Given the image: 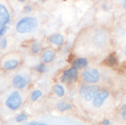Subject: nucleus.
<instances>
[{
  "mask_svg": "<svg viewBox=\"0 0 126 125\" xmlns=\"http://www.w3.org/2000/svg\"><path fill=\"white\" fill-rule=\"evenodd\" d=\"M38 22L35 18L27 16L22 18L17 22L16 25V29L18 33L21 34L29 33L34 31L38 27Z\"/></svg>",
  "mask_w": 126,
  "mask_h": 125,
  "instance_id": "nucleus-1",
  "label": "nucleus"
},
{
  "mask_svg": "<svg viewBox=\"0 0 126 125\" xmlns=\"http://www.w3.org/2000/svg\"><path fill=\"white\" fill-rule=\"evenodd\" d=\"M100 87L97 85H83L79 90V94L80 97L84 98L86 101H91L94 98L97 94L100 92Z\"/></svg>",
  "mask_w": 126,
  "mask_h": 125,
  "instance_id": "nucleus-2",
  "label": "nucleus"
},
{
  "mask_svg": "<svg viewBox=\"0 0 126 125\" xmlns=\"http://www.w3.org/2000/svg\"><path fill=\"white\" fill-rule=\"evenodd\" d=\"M21 103H22V99H21L20 93L18 91H13L9 95V97H7L5 102L6 106L9 109L13 110V111L17 110L18 108H19Z\"/></svg>",
  "mask_w": 126,
  "mask_h": 125,
  "instance_id": "nucleus-3",
  "label": "nucleus"
},
{
  "mask_svg": "<svg viewBox=\"0 0 126 125\" xmlns=\"http://www.w3.org/2000/svg\"><path fill=\"white\" fill-rule=\"evenodd\" d=\"M83 80L87 83H96L100 80V74L97 69L87 68L82 72Z\"/></svg>",
  "mask_w": 126,
  "mask_h": 125,
  "instance_id": "nucleus-4",
  "label": "nucleus"
},
{
  "mask_svg": "<svg viewBox=\"0 0 126 125\" xmlns=\"http://www.w3.org/2000/svg\"><path fill=\"white\" fill-rule=\"evenodd\" d=\"M78 69L75 66L66 70L61 77L62 83H72L76 81L78 79Z\"/></svg>",
  "mask_w": 126,
  "mask_h": 125,
  "instance_id": "nucleus-5",
  "label": "nucleus"
},
{
  "mask_svg": "<svg viewBox=\"0 0 126 125\" xmlns=\"http://www.w3.org/2000/svg\"><path fill=\"white\" fill-rule=\"evenodd\" d=\"M109 92L108 91L104 90L100 91L99 93L97 94V95L93 99L92 105H94V107L99 108L103 106L105 101L109 98Z\"/></svg>",
  "mask_w": 126,
  "mask_h": 125,
  "instance_id": "nucleus-6",
  "label": "nucleus"
},
{
  "mask_svg": "<svg viewBox=\"0 0 126 125\" xmlns=\"http://www.w3.org/2000/svg\"><path fill=\"white\" fill-rule=\"evenodd\" d=\"M30 82V78L28 77H23L20 74H17L13 77V83L14 86L17 88H23L27 85Z\"/></svg>",
  "mask_w": 126,
  "mask_h": 125,
  "instance_id": "nucleus-7",
  "label": "nucleus"
},
{
  "mask_svg": "<svg viewBox=\"0 0 126 125\" xmlns=\"http://www.w3.org/2000/svg\"><path fill=\"white\" fill-rule=\"evenodd\" d=\"M10 14L7 7L4 4H0V27L7 24L10 21Z\"/></svg>",
  "mask_w": 126,
  "mask_h": 125,
  "instance_id": "nucleus-8",
  "label": "nucleus"
},
{
  "mask_svg": "<svg viewBox=\"0 0 126 125\" xmlns=\"http://www.w3.org/2000/svg\"><path fill=\"white\" fill-rule=\"evenodd\" d=\"M106 39L107 38L104 32H97L94 37V42L97 46L101 47L106 44Z\"/></svg>",
  "mask_w": 126,
  "mask_h": 125,
  "instance_id": "nucleus-9",
  "label": "nucleus"
},
{
  "mask_svg": "<svg viewBox=\"0 0 126 125\" xmlns=\"http://www.w3.org/2000/svg\"><path fill=\"white\" fill-rule=\"evenodd\" d=\"M49 42L56 46H61L64 42V38L60 34H54L50 36Z\"/></svg>",
  "mask_w": 126,
  "mask_h": 125,
  "instance_id": "nucleus-10",
  "label": "nucleus"
},
{
  "mask_svg": "<svg viewBox=\"0 0 126 125\" xmlns=\"http://www.w3.org/2000/svg\"><path fill=\"white\" fill-rule=\"evenodd\" d=\"M19 64V60L17 59H12L5 61L3 64V67L6 70H12L16 69Z\"/></svg>",
  "mask_w": 126,
  "mask_h": 125,
  "instance_id": "nucleus-11",
  "label": "nucleus"
},
{
  "mask_svg": "<svg viewBox=\"0 0 126 125\" xmlns=\"http://www.w3.org/2000/svg\"><path fill=\"white\" fill-rule=\"evenodd\" d=\"M54 57H55V52L50 49L45 50L41 55L42 60L44 63H50L51 61H52Z\"/></svg>",
  "mask_w": 126,
  "mask_h": 125,
  "instance_id": "nucleus-12",
  "label": "nucleus"
},
{
  "mask_svg": "<svg viewBox=\"0 0 126 125\" xmlns=\"http://www.w3.org/2000/svg\"><path fill=\"white\" fill-rule=\"evenodd\" d=\"M88 63V60L86 57H80L73 61V66L76 67L77 69H83L87 67Z\"/></svg>",
  "mask_w": 126,
  "mask_h": 125,
  "instance_id": "nucleus-13",
  "label": "nucleus"
},
{
  "mask_svg": "<svg viewBox=\"0 0 126 125\" xmlns=\"http://www.w3.org/2000/svg\"><path fill=\"white\" fill-rule=\"evenodd\" d=\"M106 63H107V65L109 66H111V67H114V66L117 65L118 59H117V56H116V55L114 53L111 54L108 57V58L106 60Z\"/></svg>",
  "mask_w": 126,
  "mask_h": 125,
  "instance_id": "nucleus-14",
  "label": "nucleus"
},
{
  "mask_svg": "<svg viewBox=\"0 0 126 125\" xmlns=\"http://www.w3.org/2000/svg\"><path fill=\"white\" fill-rule=\"evenodd\" d=\"M52 90L58 97H62L65 94V90L63 87L61 85H55L52 87Z\"/></svg>",
  "mask_w": 126,
  "mask_h": 125,
  "instance_id": "nucleus-15",
  "label": "nucleus"
},
{
  "mask_svg": "<svg viewBox=\"0 0 126 125\" xmlns=\"http://www.w3.org/2000/svg\"><path fill=\"white\" fill-rule=\"evenodd\" d=\"M57 108L58 109L61 111V112H64V111H69L72 109V105L69 103H66V102H61L60 103L58 104L57 105Z\"/></svg>",
  "mask_w": 126,
  "mask_h": 125,
  "instance_id": "nucleus-16",
  "label": "nucleus"
},
{
  "mask_svg": "<svg viewBox=\"0 0 126 125\" xmlns=\"http://www.w3.org/2000/svg\"><path fill=\"white\" fill-rule=\"evenodd\" d=\"M42 96V91L41 90H35L32 92V95H31V99L33 102H35L36 100H38Z\"/></svg>",
  "mask_w": 126,
  "mask_h": 125,
  "instance_id": "nucleus-17",
  "label": "nucleus"
},
{
  "mask_svg": "<svg viewBox=\"0 0 126 125\" xmlns=\"http://www.w3.org/2000/svg\"><path fill=\"white\" fill-rule=\"evenodd\" d=\"M41 46L38 43L35 42L31 46V51L34 54H38L41 51Z\"/></svg>",
  "mask_w": 126,
  "mask_h": 125,
  "instance_id": "nucleus-18",
  "label": "nucleus"
},
{
  "mask_svg": "<svg viewBox=\"0 0 126 125\" xmlns=\"http://www.w3.org/2000/svg\"><path fill=\"white\" fill-rule=\"evenodd\" d=\"M35 70L40 73H45L47 71V66L43 63H39L35 66Z\"/></svg>",
  "mask_w": 126,
  "mask_h": 125,
  "instance_id": "nucleus-19",
  "label": "nucleus"
},
{
  "mask_svg": "<svg viewBox=\"0 0 126 125\" xmlns=\"http://www.w3.org/2000/svg\"><path fill=\"white\" fill-rule=\"evenodd\" d=\"M28 119V117H27V116L25 114V113H21V114H20V115H18L17 117H16V121L17 122H25V121H27Z\"/></svg>",
  "mask_w": 126,
  "mask_h": 125,
  "instance_id": "nucleus-20",
  "label": "nucleus"
},
{
  "mask_svg": "<svg viewBox=\"0 0 126 125\" xmlns=\"http://www.w3.org/2000/svg\"><path fill=\"white\" fill-rule=\"evenodd\" d=\"M7 46V40L6 38H2L0 41V46L2 49H4Z\"/></svg>",
  "mask_w": 126,
  "mask_h": 125,
  "instance_id": "nucleus-21",
  "label": "nucleus"
},
{
  "mask_svg": "<svg viewBox=\"0 0 126 125\" xmlns=\"http://www.w3.org/2000/svg\"><path fill=\"white\" fill-rule=\"evenodd\" d=\"M120 114L122 116L123 119L126 120V105L123 106V108H121V110L120 111Z\"/></svg>",
  "mask_w": 126,
  "mask_h": 125,
  "instance_id": "nucleus-22",
  "label": "nucleus"
},
{
  "mask_svg": "<svg viewBox=\"0 0 126 125\" xmlns=\"http://www.w3.org/2000/svg\"><path fill=\"white\" fill-rule=\"evenodd\" d=\"M7 26L6 24L2 26V27H0V36L1 37H2L4 35V34L7 31Z\"/></svg>",
  "mask_w": 126,
  "mask_h": 125,
  "instance_id": "nucleus-23",
  "label": "nucleus"
},
{
  "mask_svg": "<svg viewBox=\"0 0 126 125\" xmlns=\"http://www.w3.org/2000/svg\"><path fill=\"white\" fill-rule=\"evenodd\" d=\"M32 10V7L30 6V5H27V6H25V7H24V13H30Z\"/></svg>",
  "mask_w": 126,
  "mask_h": 125,
  "instance_id": "nucleus-24",
  "label": "nucleus"
},
{
  "mask_svg": "<svg viewBox=\"0 0 126 125\" xmlns=\"http://www.w3.org/2000/svg\"><path fill=\"white\" fill-rule=\"evenodd\" d=\"M25 125H48L46 123H41V122H32L30 123H27Z\"/></svg>",
  "mask_w": 126,
  "mask_h": 125,
  "instance_id": "nucleus-25",
  "label": "nucleus"
},
{
  "mask_svg": "<svg viewBox=\"0 0 126 125\" xmlns=\"http://www.w3.org/2000/svg\"><path fill=\"white\" fill-rule=\"evenodd\" d=\"M111 122L109 119H105L103 122V125H110Z\"/></svg>",
  "mask_w": 126,
  "mask_h": 125,
  "instance_id": "nucleus-26",
  "label": "nucleus"
},
{
  "mask_svg": "<svg viewBox=\"0 0 126 125\" xmlns=\"http://www.w3.org/2000/svg\"><path fill=\"white\" fill-rule=\"evenodd\" d=\"M123 7L126 8V0H123Z\"/></svg>",
  "mask_w": 126,
  "mask_h": 125,
  "instance_id": "nucleus-27",
  "label": "nucleus"
},
{
  "mask_svg": "<svg viewBox=\"0 0 126 125\" xmlns=\"http://www.w3.org/2000/svg\"><path fill=\"white\" fill-rule=\"evenodd\" d=\"M18 1H20V2H24V1H25L26 0H18Z\"/></svg>",
  "mask_w": 126,
  "mask_h": 125,
  "instance_id": "nucleus-28",
  "label": "nucleus"
},
{
  "mask_svg": "<svg viewBox=\"0 0 126 125\" xmlns=\"http://www.w3.org/2000/svg\"><path fill=\"white\" fill-rule=\"evenodd\" d=\"M125 53H126V49H125Z\"/></svg>",
  "mask_w": 126,
  "mask_h": 125,
  "instance_id": "nucleus-29",
  "label": "nucleus"
}]
</instances>
